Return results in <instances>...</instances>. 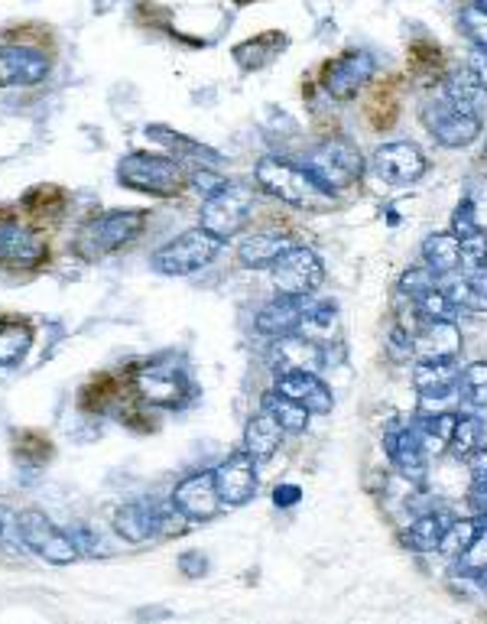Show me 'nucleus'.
<instances>
[{
    "instance_id": "24",
    "label": "nucleus",
    "mask_w": 487,
    "mask_h": 624,
    "mask_svg": "<svg viewBox=\"0 0 487 624\" xmlns=\"http://www.w3.org/2000/svg\"><path fill=\"white\" fill-rule=\"evenodd\" d=\"M280 439H283L280 420H277L270 410H260V413L247 423V430H244V452L253 456L257 462H267V459H273V452L280 449Z\"/></svg>"
},
{
    "instance_id": "28",
    "label": "nucleus",
    "mask_w": 487,
    "mask_h": 624,
    "mask_svg": "<svg viewBox=\"0 0 487 624\" xmlns=\"http://www.w3.org/2000/svg\"><path fill=\"white\" fill-rule=\"evenodd\" d=\"M423 260L436 277H448L455 270H462V241L448 235H429L423 241Z\"/></svg>"
},
{
    "instance_id": "1",
    "label": "nucleus",
    "mask_w": 487,
    "mask_h": 624,
    "mask_svg": "<svg viewBox=\"0 0 487 624\" xmlns=\"http://www.w3.org/2000/svg\"><path fill=\"white\" fill-rule=\"evenodd\" d=\"M257 176V186L267 195L296 205V208H312V212H322L332 205V193L322 190L309 173L305 166H296L290 160H280V156H263L253 170Z\"/></svg>"
},
{
    "instance_id": "12",
    "label": "nucleus",
    "mask_w": 487,
    "mask_h": 624,
    "mask_svg": "<svg viewBox=\"0 0 487 624\" xmlns=\"http://www.w3.org/2000/svg\"><path fill=\"white\" fill-rule=\"evenodd\" d=\"M371 75H374V55L364 49H348L325 65L322 85L335 101H351L371 82Z\"/></svg>"
},
{
    "instance_id": "22",
    "label": "nucleus",
    "mask_w": 487,
    "mask_h": 624,
    "mask_svg": "<svg viewBox=\"0 0 487 624\" xmlns=\"http://www.w3.org/2000/svg\"><path fill=\"white\" fill-rule=\"evenodd\" d=\"M384 449H387V459L403 472V475H413V479H423L426 472V446L419 439L416 430H393L384 436Z\"/></svg>"
},
{
    "instance_id": "10",
    "label": "nucleus",
    "mask_w": 487,
    "mask_h": 624,
    "mask_svg": "<svg viewBox=\"0 0 487 624\" xmlns=\"http://www.w3.org/2000/svg\"><path fill=\"white\" fill-rule=\"evenodd\" d=\"M49 257V244L40 232L13 215H0V264L3 267H37Z\"/></svg>"
},
{
    "instance_id": "42",
    "label": "nucleus",
    "mask_w": 487,
    "mask_h": 624,
    "mask_svg": "<svg viewBox=\"0 0 487 624\" xmlns=\"http://www.w3.org/2000/svg\"><path fill=\"white\" fill-rule=\"evenodd\" d=\"M462 241V270H481L487 264V235L478 232V235H468Z\"/></svg>"
},
{
    "instance_id": "20",
    "label": "nucleus",
    "mask_w": 487,
    "mask_h": 624,
    "mask_svg": "<svg viewBox=\"0 0 487 624\" xmlns=\"http://www.w3.org/2000/svg\"><path fill=\"white\" fill-rule=\"evenodd\" d=\"M302 323H305V303H302V296H283L280 293L277 299H270L257 313V333L270 338L290 336Z\"/></svg>"
},
{
    "instance_id": "36",
    "label": "nucleus",
    "mask_w": 487,
    "mask_h": 624,
    "mask_svg": "<svg viewBox=\"0 0 487 624\" xmlns=\"http://www.w3.org/2000/svg\"><path fill=\"white\" fill-rule=\"evenodd\" d=\"M458 390L472 407H487V361H472L468 368H462Z\"/></svg>"
},
{
    "instance_id": "6",
    "label": "nucleus",
    "mask_w": 487,
    "mask_h": 624,
    "mask_svg": "<svg viewBox=\"0 0 487 624\" xmlns=\"http://www.w3.org/2000/svg\"><path fill=\"white\" fill-rule=\"evenodd\" d=\"M17 528H20L23 543L52 566H69V563L79 560V543L69 533L55 528L43 511H20Z\"/></svg>"
},
{
    "instance_id": "32",
    "label": "nucleus",
    "mask_w": 487,
    "mask_h": 624,
    "mask_svg": "<svg viewBox=\"0 0 487 624\" xmlns=\"http://www.w3.org/2000/svg\"><path fill=\"white\" fill-rule=\"evenodd\" d=\"M455 420H458V413H436V417H423L419 420V439H423V446H426V452L433 456V452H445L448 449V442H452V430H455Z\"/></svg>"
},
{
    "instance_id": "41",
    "label": "nucleus",
    "mask_w": 487,
    "mask_h": 624,
    "mask_svg": "<svg viewBox=\"0 0 487 624\" xmlns=\"http://www.w3.org/2000/svg\"><path fill=\"white\" fill-rule=\"evenodd\" d=\"M462 30L468 33V40H472L475 47L485 49L487 52V10L485 7L468 3V7L462 10Z\"/></svg>"
},
{
    "instance_id": "21",
    "label": "nucleus",
    "mask_w": 487,
    "mask_h": 624,
    "mask_svg": "<svg viewBox=\"0 0 487 624\" xmlns=\"http://www.w3.org/2000/svg\"><path fill=\"white\" fill-rule=\"evenodd\" d=\"M137 393L153 407H183L189 385L176 375V371H163V368H144L137 375Z\"/></svg>"
},
{
    "instance_id": "3",
    "label": "nucleus",
    "mask_w": 487,
    "mask_h": 624,
    "mask_svg": "<svg viewBox=\"0 0 487 624\" xmlns=\"http://www.w3.org/2000/svg\"><path fill=\"white\" fill-rule=\"evenodd\" d=\"M117 180L127 190H137L146 195H169L183 193L186 186V173L176 160L169 156H153V153H131L117 163Z\"/></svg>"
},
{
    "instance_id": "4",
    "label": "nucleus",
    "mask_w": 487,
    "mask_h": 624,
    "mask_svg": "<svg viewBox=\"0 0 487 624\" xmlns=\"http://www.w3.org/2000/svg\"><path fill=\"white\" fill-rule=\"evenodd\" d=\"M221 247H225V241L205 232V228L183 232L179 238L163 244L153 254V270L163 274V277H189L195 270H201L205 264H211Z\"/></svg>"
},
{
    "instance_id": "37",
    "label": "nucleus",
    "mask_w": 487,
    "mask_h": 624,
    "mask_svg": "<svg viewBox=\"0 0 487 624\" xmlns=\"http://www.w3.org/2000/svg\"><path fill=\"white\" fill-rule=\"evenodd\" d=\"M487 570V524L475 533V540L468 543V550L458 556V573L462 576L478 579Z\"/></svg>"
},
{
    "instance_id": "35",
    "label": "nucleus",
    "mask_w": 487,
    "mask_h": 624,
    "mask_svg": "<svg viewBox=\"0 0 487 624\" xmlns=\"http://www.w3.org/2000/svg\"><path fill=\"white\" fill-rule=\"evenodd\" d=\"M481 442V420L478 417H458L455 420V430H452V442L448 449L458 456V459H468Z\"/></svg>"
},
{
    "instance_id": "29",
    "label": "nucleus",
    "mask_w": 487,
    "mask_h": 624,
    "mask_svg": "<svg viewBox=\"0 0 487 624\" xmlns=\"http://www.w3.org/2000/svg\"><path fill=\"white\" fill-rule=\"evenodd\" d=\"M33 345V333H30V323L23 319H13V316H0V365L3 368H13L27 358Z\"/></svg>"
},
{
    "instance_id": "44",
    "label": "nucleus",
    "mask_w": 487,
    "mask_h": 624,
    "mask_svg": "<svg viewBox=\"0 0 487 624\" xmlns=\"http://www.w3.org/2000/svg\"><path fill=\"white\" fill-rule=\"evenodd\" d=\"M299 498H302V491H299L296 484H283V488H277V491H273V501H277L280 508H292V504H299Z\"/></svg>"
},
{
    "instance_id": "39",
    "label": "nucleus",
    "mask_w": 487,
    "mask_h": 624,
    "mask_svg": "<svg viewBox=\"0 0 487 624\" xmlns=\"http://www.w3.org/2000/svg\"><path fill=\"white\" fill-rule=\"evenodd\" d=\"M478 232H485V225H481V215L475 208V198L458 202V208L452 215V235L455 238H468V235H478Z\"/></svg>"
},
{
    "instance_id": "7",
    "label": "nucleus",
    "mask_w": 487,
    "mask_h": 624,
    "mask_svg": "<svg viewBox=\"0 0 487 624\" xmlns=\"http://www.w3.org/2000/svg\"><path fill=\"white\" fill-rule=\"evenodd\" d=\"M270 274H273L277 293L302 296V299L309 293H315V289L322 287V280H325V267H322L319 254L309 250V247H302V244H292L290 250L270 267Z\"/></svg>"
},
{
    "instance_id": "5",
    "label": "nucleus",
    "mask_w": 487,
    "mask_h": 624,
    "mask_svg": "<svg viewBox=\"0 0 487 624\" xmlns=\"http://www.w3.org/2000/svg\"><path fill=\"white\" fill-rule=\"evenodd\" d=\"M146 225V212H131V208H117V212H104L92 218L82 235H79V254L89 257V260H97L104 254H114L117 247L131 244L144 232Z\"/></svg>"
},
{
    "instance_id": "46",
    "label": "nucleus",
    "mask_w": 487,
    "mask_h": 624,
    "mask_svg": "<svg viewBox=\"0 0 487 624\" xmlns=\"http://www.w3.org/2000/svg\"><path fill=\"white\" fill-rule=\"evenodd\" d=\"M472 3H478V7H485L487 10V0H472Z\"/></svg>"
},
{
    "instance_id": "15",
    "label": "nucleus",
    "mask_w": 487,
    "mask_h": 624,
    "mask_svg": "<svg viewBox=\"0 0 487 624\" xmlns=\"http://www.w3.org/2000/svg\"><path fill=\"white\" fill-rule=\"evenodd\" d=\"M270 361H273L277 371H312V375H319L325 368V351L315 338L290 333V336L273 338Z\"/></svg>"
},
{
    "instance_id": "8",
    "label": "nucleus",
    "mask_w": 487,
    "mask_h": 624,
    "mask_svg": "<svg viewBox=\"0 0 487 624\" xmlns=\"http://www.w3.org/2000/svg\"><path fill=\"white\" fill-rule=\"evenodd\" d=\"M423 121L429 127V134L436 137L442 146H468L481 137V117L478 114H468V111H458L448 98H442L436 104H426L423 111Z\"/></svg>"
},
{
    "instance_id": "45",
    "label": "nucleus",
    "mask_w": 487,
    "mask_h": 624,
    "mask_svg": "<svg viewBox=\"0 0 487 624\" xmlns=\"http://www.w3.org/2000/svg\"><path fill=\"white\" fill-rule=\"evenodd\" d=\"M468 65H472V69L478 72L481 85H485V89H487V52H485V49H478V52L472 55V62H468Z\"/></svg>"
},
{
    "instance_id": "9",
    "label": "nucleus",
    "mask_w": 487,
    "mask_h": 624,
    "mask_svg": "<svg viewBox=\"0 0 487 624\" xmlns=\"http://www.w3.org/2000/svg\"><path fill=\"white\" fill-rule=\"evenodd\" d=\"M250 208H253V198L247 190H238V186H228L218 195L205 198V208H201V228L218 235L221 241L235 238L247 225L250 218Z\"/></svg>"
},
{
    "instance_id": "43",
    "label": "nucleus",
    "mask_w": 487,
    "mask_h": 624,
    "mask_svg": "<svg viewBox=\"0 0 487 624\" xmlns=\"http://www.w3.org/2000/svg\"><path fill=\"white\" fill-rule=\"evenodd\" d=\"M189 183H193L195 193H201L205 198H211V195H218L221 190H228V186H231L225 176H218V173H215V170H208V166H198V170H193Z\"/></svg>"
},
{
    "instance_id": "18",
    "label": "nucleus",
    "mask_w": 487,
    "mask_h": 624,
    "mask_svg": "<svg viewBox=\"0 0 487 624\" xmlns=\"http://www.w3.org/2000/svg\"><path fill=\"white\" fill-rule=\"evenodd\" d=\"M413 385L423 400H445L462 385V368L455 358H416Z\"/></svg>"
},
{
    "instance_id": "30",
    "label": "nucleus",
    "mask_w": 487,
    "mask_h": 624,
    "mask_svg": "<svg viewBox=\"0 0 487 624\" xmlns=\"http://www.w3.org/2000/svg\"><path fill=\"white\" fill-rule=\"evenodd\" d=\"M452 521L445 514H423L416 518L410 530L403 533V543L413 550V553H438V543H442V533Z\"/></svg>"
},
{
    "instance_id": "23",
    "label": "nucleus",
    "mask_w": 487,
    "mask_h": 624,
    "mask_svg": "<svg viewBox=\"0 0 487 624\" xmlns=\"http://www.w3.org/2000/svg\"><path fill=\"white\" fill-rule=\"evenodd\" d=\"M114 530L127 543H146L149 536H156L163 530V514L156 508L144 504V501H134V504H124L114 514Z\"/></svg>"
},
{
    "instance_id": "38",
    "label": "nucleus",
    "mask_w": 487,
    "mask_h": 624,
    "mask_svg": "<svg viewBox=\"0 0 487 624\" xmlns=\"http://www.w3.org/2000/svg\"><path fill=\"white\" fill-rule=\"evenodd\" d=\"M413 306H416L419 319H452V309H455V303L448 299V293L438 287L423 293V296H416Z\"/></svg>"
},
{
    "instance_id": "34",
    "label": "nucleus",
    "mask_w": 487,
    "mask_h": 624,
    "mask_svg": "<svg viewBox=\"0 0 487 624\" xmlns=\"http://www.w3.org/2000/svg\"><path fill=\"white\" fill-rule=\"evenodd\" d=\"M481 530V521H452L445 533H442V543H438V553L442 556H462L468 550V543L475 540V533Z\"/></svg>"
},
{
    "instance_id": "16",
    "label": "nucleus",
    "mask_w": 487,
    "mask_h": 624,
    "mask_svg": "<svg viewBox=\"0 0 487 624\" xmlns=\"http://www.w3.org/2000/svg\"><path fill=\"white\" fill-rule=\"evenodd\" d=\"M49 75V59L40 49L3 47L0 49V89L13 85H40Z\"/></svg>"
},
{
    "instance_id": "40",
    "label": "nucleus",
    "mask_w": 487,
    "mask_h": 624,
    "mask_svg": "<svg viewBox=\"0 0 487 624\" xmlns=\"http://www.w3.org/2000/svg\"><path fill=\"white\" fill-rule=\"evenodd\" d=\"M438 287V277L423 264V267H410L403 277H400V293L403 296H410V299H416V296H423V293H429V289Z\"/></svg>"
},
{
    "instance_id": "19",
    "label": "nucleus",
    "mask_w": 487,
    "mask_h": 624,
    "mask_svg": "<svg viewBox=\"0 0 487 624\" xmlns=\"http://www.w3.org/2000/svg\"><path fill=\"white\" fill-rule=\"evenodd\" d=\"M462 333L455 319H423L419 329H413V358H458Z\"/></svg>"
},
{
    "instance_id": "13",
    "label": "nucleus",
    "mask_w": 487,
    "mask_h": 624,
    "mask_svg": "<svg viewBox=\"0 0 487 624\" xmlns=\"http://www.w3.org/2000/svg\"><path fill=\"white\" fill-rule=\"evenodd\" d=\"M173 508L186 518V521H211L221 514L225 501L218 494L215 472H195L189 479H183L173 491Z\"/></svg>"
},
{
    "instance_id": "25",
    "label": "nucleus",
    "mask_w": 487,
    "mask_h": 624,
    "mask_svg": "<svg viewBox=\"0 0 487 624\" xmlns=\"http://www.w3.org/2000/svg\"><path fill=\"white\" fill-rule=\"evenodd\" d=\"M445 98L458 108V111H468V114H485L487 111V89L481 85L478 72L472 65L458 69L448 82H445Z\"/></svg>"
},
{
    "instance_id": "2",
    "label": "nucleus",
    "mask_w": 487,
    "mask_h": 624,
    "mask_svg": "<svg viewBox=\"0 0 487 624\" xmlns=\"http://www.w3.org/2000/svg\"><path fill=\"white\" fill-rule=\"evenodd\" d=\"M305 173L329 193L335 195L348 186H354L364 173V156L361 150L351 144L348 137H332L322 141L319 146H312L302 160Z\"/></svg>"
},
{
    "instance_id": "33",
    "label": "nucleus",
    "mask_w": 487,
    "mask_h": 624,
    "mask_svg": "<svg viewBox=\"0 0 487 624\" xmlns=\"http://www.w3.org/2000/svg\"><path fill=\"white\" fill-rule=\"evenodd\" d=\"M146 134H149L153 141L166 144L169 150H176V156H193V160H205V163H218V160H221V156H218V150L195 144V141H189V137H183V134H173V131H166V127H159V124L146 127Z\"/></svg>"
},
{
    "instance_id": "14",
    "label": "nucleus",
    "mask_w": 487,
    "mask_h": 624,
    "mask_svg": "<svg viewBox=\"0 0 487 624\" xmlns=\"http://www.w3.org/2000/svg\"><path fill=\"white\" fill-rule=\"evenodd\" d=\"M215 484L218 494L225 501V508H241L253 494H257V459L247 452L228 456L218 469H215Z\"/></svg>"
},
{
    "instance_id": "26",
    "label": "nucleus",
    "mask_w": 487,
    "mask_h": 624,
    "mask_svg": "<svg viewBox=\"0 0 487 624\" xmlns=\"http://www.w3.org/2000/svg\"><path fill=\"white\" fill-rule=\"evenodd\" d=\"M448 299L458 309H472V313H487V270H462V277L448 274L445 284Z\"/></svg>"
},
{
    "instance_id": "11",
    "label": "nucleus",
    "mask_w": 487,
    "mask_h": 624,
    "mask_svg": "<svg viewBox=\"0 0 487 624\" xmlns=\"http://www.w3.org/2000/svg\"><path fill=\"white\" fill-rule=\"evenodd\" d=\"M371 170L387 186H410V183L423 180L426 156H423V150L416 144L396 141V144L377 146V153L371 156Z\"/></svg>"
},
{
    "instance_id": "31",
    "label": "nucleus",
    "mask_w": 487,
    "mask_h": 624,
    "mask_svg": "<svg viewBox=\"0 0 487 624\" xmlns=\"http://www.w3.org/2000/svg\"><path fill=\"white\" fill-rule=\"evenodd\" d=\"M263 410H270L280 420L283 432H305L309 430V420H312V413L302 403H296L292 397L280 393V390L263 393Z\"/></svg>"
},
{
    "instance_id": "27",
    "label": "nucleus",
    "mask_w": 487,
    "mask_h": 624,
    "mask_svg": "<svg viewBox=\"0 0 487 624\" xmlns=\"http://www.w3.org/2000/svg\"><path fill=\"white\" fill-rule=\"evenodd\" d=\"M290 247V235H250L238 244V260L244 267H273Z\"/></svg>"
},
{
    "instance_id": "17",
    "label": "nucleus",
    "mask_w": 487,
    "mask_h": 624,
    "mask_svg": "<svg viewBox=\"0 0 487 624\" xmlns=\"http://www.w3.org/2000/svg\"><path fill=\"white\" fill-rule=\"evenodd\" d=\"M273 390H280V393L292 397L296 403H302L312 417L332 413V407H335L332 390L322 385L319 375H312V371H280Z\"/></svg>"
}]
</instances>
